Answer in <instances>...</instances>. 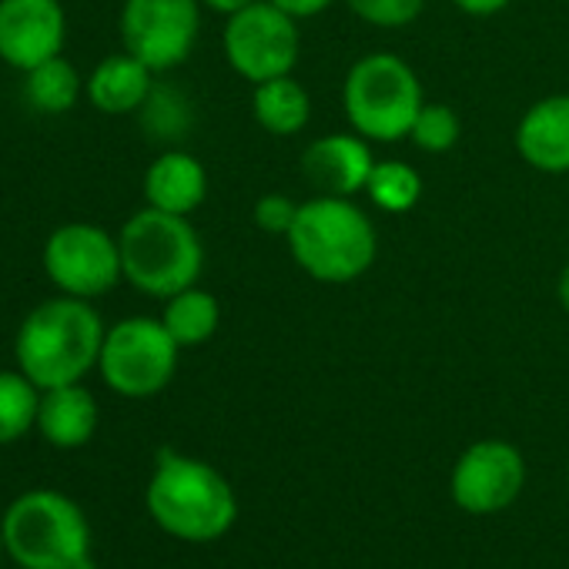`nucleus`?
<instances>
[{"label": "nucleus", "mask_w": 569, "mask_h": 569, "mask_svg": "<svg viewBox=\"0 0 569 569\" xmlns=\"http://www.w3.org/2000/svg\"><path fill=\"white\" fill-rule=\"evenodd\" d=\"M299 204L292 194H281V191H268L254 201V224L264 231V234H289L292 224H296V214H299Z\"/></svg>", "instance_id": "25"}, {"label": "nucleus", "mask_w": 569, "mask_h": 569, "mask_svg": "<svg viewBox=\"0 0 569 569\" xmlns=\"http://www.w3.org/2000/svg\"><path fill=\"white\" fill-rule=\"evenodd\" d=\"M369 201L386 214H406L422 198V174L406 161H376V171L366 184Z\"/></svg>", "instance_id": "22"}, {"label": "nucleus", "mask_w": 569, "mask_h": 569, "mask_svg": "<svg viewBox=\"0 0 569 569\" xmlns=\"http://www.w3.org/2000/svg\"><path fill=\"white\" fill-rule=\"evenodd\" d=\"M566 486H569V472H566Z\"/></svg>", "instance_id": "31"}, {"label": "nucleus", "mask_w": 569, "mask_h": 569, "mask_svg": "<svg viewBox=\"0 0 569 569\" xmlns=\"http://www.w3.org/2000/svg\"><path fill=\"white\" fill-rule=\"evenodd\" d=\"M161 322L164 329L171 332V339L181 346V349H194V346H204L218 326H221V306L211 292L198 289V284H191V289L164 299V312H161Z\"/></svg>", "instance_id": "19"}, {"label": "nucleus", "mask_w": 569, "mask_h": 569, "mask_svg": "<svg viewBox=\"0 0 569 569\" xmlns=\"http://www.w3.org/2000/svg\"><path fill=\"white\" fill-rule=\"evenodd\" d=\"M0 556H4V532H0Z\"/></svg>", "instance_id": "30"}, {"label": "nucleus", "mask_w": 569, "mask_h": 569, "mask_svg": "<svg viewBox=\"0 0 569 569\" xmlns=\"http://www.w3.org/2000/svg\"><path fill=\"white\" fill-rule=\"evenodd\" d=\"M452 4L469 18H492V14H502L512 0H452Z\"/></svg>", "instance_id": "27"}, {"label": "nucleus", "mask_w": 569, "mask_h": 569, "mask_svg": "<svg viewBox=\"0 0 569 569\" xmlns=\"http://www.w3.org/2000/svg\"><path fill=\"white\" fill-rule=\"evenodd\" d=\"M459 134H462L459 114L442 101H426L412 121L409 141L426 154H446L459 144Z\"/></svg>", "instance_id": "23"}, {"label": "nucleus", "mask_w": 569, "mask_h": 569, "mask_svg": "<svg viewBox=\"0 0 569 569\" xmlns=\"http://www.w3.org/2000/svg\"><path fill=\"white\" fill-rule=\"evenodd\" d=\"M104 336V319L88 299H48L38 309H31L18 329V369L41 392L81 382L91 369H98Z\"/></svg>", "instance_id": "1"}, {"label": "nucleus", "mask_w": 569, "mask_h": 569, "mask_svg": "<svg viewBox=\"0 0 569 569\" xmlns=\"http://www.w3.org/2000/svg\"><path fill=\"white\" fill-rule=\"evenodd\" d=\"M251 114H254L258 128L268 131L271 138H292V134L306 131V124L312 118V98L292 74L271 78V81L254 84Z\"/></svg>", "instance_id": "18"}, {"label": "nucleus", "mask_w": 569, "mask_h": 569, "mask_svg": "<svg viewBox=\"0 0 569 569\" xmlns=\"http://www.w3.org/2000/svg\"><path fill=\"white\" fill-rule=\"evenodd\" d=\"M346 4L352 8V14L372 28H382V31H396V28H406L412 24L426 0H346Z\"/></svg>", "instance_id": "24"}, {"label": "nucleus", "mask_w": 569, "mask_h": 569, "mask_svg": "<svg viewBox=\"0 0 569 569\" xmlns=\"http://www.w3.org/2000/svg\"><path fill=\"white\" fill-rule=\"evenodd\" d=\"M556 299H559V306L569 312V264L559 271V281H556Z\"/></svg>", "instance_id": "29"}, {"label": "nucleus", "mask_w": 569, "mask_h": 569, "mask_svg": "<svg viewBox=\"0 0 569 569\" xmlns=\"http://www.w3.org/2000/svg\"><path fill=\"white\" fill-rule=\"evenodd\" d=\"M181 346L161 319L131 316L108 329L98 372L104 386L124 399H151L168 389L178 372Z\"/></svg>", "instance_id": "7"}, {"label": "nucleus", "mask_w": 569, "mask_h": 569, "mask_svg": "<svg viewBox=\"0 0 569 569\" xmlns=\"http://www.w3.org/2000/svg\"><path fill=\"white\" fill-rule=\"evenodd\" d=\"M44 271L61 296L101 299L124 278L121 244L111 231L91 221H71L44 241Z\"/></svg>", "instance_id": "9"}, {"label": "nucleus", "mask_w": 569, "mask_h": 569, "mask_svg": "<svg viewBox=\"0 0 569 569\" xmlns=\"http://www.w3.org/2000/svg\"><path fill=\"white\" fill-rule=\"evenodd\" d=\"M372 171H376L372 141H366L356 131H336L316 138L302 151V178L312 184L316 194L356 198L359 191H366Z\"/></svg>", "instance_id": "13"}, {"label": "nucleus", "mask_w": 569, "mask_h": 569, "mask_svg": "<svg viewBox=\"0 0 569 569\" xmlns=\"http://www.w3.org/2000/svg\"><path fill=\"white\" fill-rule=\"evenodd\" d=\"M426 94L419 74L392 51L359 58L342 84V111L356 134L372 144H396L409 138Z\"/></svg>", "instance_id": "6"}, {"label": "nucleus", "mask_w": 569, "mask_h": 569, "mask_svg": "<svg viewBox=\"0 0 569 569\" xmlns=\"http://www.w3.org/2000/svg\"><path fill=\"white\" fill-rule=\"evenodd\" d=\"M151 519L181 542H211L221 539L238 519V499L228 479L191 456L161 449L148 492Z\"/></svg>", "instance_id": "3"}, {"label": "nucleus", "mask_w": 569, "mask_h": 569, "mask_svg": "<svg viewBox=\"0 0 569 569\" xmlns=\"http://www.w3.org/2000/svg\"><path fill=\"white\" fill-rule=\"evenodd\" d=\"M124 281L148 299H171L204 271V244L194 224L158 208L134 211L118 231Z\"/></svg>", "instance_id": "4"}, {"label": "nucleus", "mask_w": 569, "mask_h": 569, "mask_svg": "<svg viewBox=\"0 0 569 569\" xmlns=\"http://www.w3.org/2000/svg\"><path fill=\"white\" fill-rule=\"evenodd\" d=\"M221 48L231 71L248 84L284 78L296 71L302 54L299 21L274 8L271 0H254V4L228 14Z\"/></svg>", "instance_id": "8"}, {"label": "nucleus", "mask_w": 569, "mask_h": 569, "mask_svg": "<svg viewBox=\"0 0 569 569\" xmlns=\"http://www.w3.org/2000/svg\"><path fill=\"white\" fill-rule=\"evenodd\" d=\"M0 532L21 569H94L88 516L58 489L21 492L0 516Z\"/></svg>", "instance_id": "5"}, {"label": "nucleus", "mask_w": 569, "mask_h": 569, "mask_svg": "<svg viewBox=\"0 0 569 569\" xmlns=\"http://www.w3.org/2000/svg\"><path fill=\"white\" fill-rule=\"evenodd\" d=\"M274 8H281L284 14H292L296 21H309L319 18L322 11H329L336 0H271Z\"/></svg>", "instance_id": "26"}, {"label": "nucleus", "mask_w": 569, "mask_h": 569, "mask_svg": "<svg viewBox=\"0 0 569 569\" xmlns=\"http://www.w3.org/2000/svg\"><path fill=\"white\" fill-rule=\"evenodd\" d=\"M68 14L61 0H0V61L14 71H34L61 58Z\"/></svg>", "instance_id": "12"}, {"label": "nucleus", "mask_w": 569, "mask_h": 569, "mask_svg": "<svg viewBox=\"0 0 569 569\" xmlns=\"http://www.w3.org/2000/svg\"><path fill=\"white\" fill-rule=\"evenodd\" d=\"M41 389L21 369H0V446H11L38 429Z\"/></svg>", "instance_id": "20"}, {"label": "nucleus", "mask_w": 569, "mask_h": 569, "mask_svg": "<svg viewBox=\"0 0 569 569\" xmlns=\"http://www.w3.org/2000/svg\"><path fill=\"white\" fill-rule=\"evenodd\" d=\"M201 31V0H124L121 41L124 51L154 74L181 68Z\"/></svg>", "instance_id": "10"}, {"label": "nucleus", "mask_w": 569, "mask_h": 569, "mask_svg": "<svg viewBox=\"0 0 569 569\" xmlns=\"http://www.w3.org/2000/svg\"><path fill=\"white\" fill-rule=\"evenodd\" d=\"M516 151L539 174H569V94L539 98L522 111Z\"/></svg>", "instance_id": "14"}, {"label": "nucleus", "mask_w": 569, "mask_h": 569, "mask_svg": "<svg viewBox=\"0 0 569 569\" xmlns=\"http://www.w3.org/2000/svg\"><path fill=\"white\" fill-rule=\"evenodd\" d=\"M522 482H526V462L519 449L502 439H482L459 456L449 489L459 509L472 516H492L519 499Z\"/></svg>", "instance_id": "11"}, {"label": "nucleus", "mask_w": 569, "mask_h": 569, "mask_svg": "<svg viewBox=\"0 0 569 569\" xmlns=\"http://www.w3.org/2000/svg\"><path fill=\"white\" fill-rule=\"evenodd\" d=\"M284 244L309 278L322 284H349L376 264L379 231L352 198L316 194L299 204Z\"/></svg>", "instance_id": "2"}, {"label": "nucleus", "mask_w": 569, "mask_h": 569, "mask_svg": "<svg viewBox=\"0 0 569 569\" xmlns=\"http://www.w3.org/2000/svg\"><path fill=\"white\" fill-rule=\"evenodd\" d=\"M208 198V171L188 151H164L144 171V204L191 218Z\"/></svg>", "instance_id": "15"}, {"label": "nucleus", "mask_w": 569, "mask_h": 569, "mask_svg": "<svg viewBox=\"0 0 569 569\" xmlns=\"http://www.w3.org/2000/svg\"><path fill=\"white\" fill-rule=\"evenodd\" d=\"M248 4H254V0H201V8H208L214 14H224V18L241 11V8H248Z\"/></svg>", "instance_id": "28"}, {"label": "nucleus", "mask_w": 569, "mask_h": 569, "mask_svg": "<svg viewBox=\"0 0 569 569\" xmlns=\"http://www.w3.org/2000/svg\"><path fill=\"white\" fill-rule=\"evenodd\" d=\"M151 78H154V71L148 64H141L134 54L121 51V54L104 58L91 71V78L84 81V94L101 114L121 118V114L141 111L151 101Z\"/></svg>", "instance_id": "17"}, {"label": "nucleus", "mask_w": 569, "mask_h": 569, "mask_svg": "<svg viewBox=\"0 0 569 569\" xmlns=\"http://www.w3.org/2000/svg\"><path fill=\"white\" fill-rule=\"evenodd\" d=\"M84 94V81L71 61L51 58L41 68L28 71V101L41 114H68Z\"/></svg>", "instance_id": "21"}, {"label": "nucleus", "mask_w": 569, "mask_h": 569, "mask_svg": "<svg viewBox=\"0 0 569 569\" xmlns=\"http://www.w3.org/2000/svg\"><path fill=\"white\" fill-rule=\"evenodd\" d=\"M98 399L81 386H54L41 392V409H38V432L54 446V449H81L94 439L98 432Z\"/></svg>", "instance_id": "16"}]
</instances>
